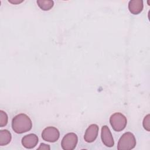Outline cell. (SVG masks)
Returning <instances> with one entry per match:
<instances>
[{
    "label": "cell",
    "instance_id": "obj_1",
    "mask_svg": "<svg viewBox=\"0 0 150 150\" xmlns=\"http://www.w3.org/2000/svg\"><path fill=\"white\" fill-rule=\"evenodd\" d=\"M32 121L25 114H19L12 118V128L14 132L17 134H22L28 132L32 129Z\"/></svg>",
    "mask_w": 150,
    "mask_h": 150
},
{
    "label": "cell",
    "instance_id": "obj_2",
    "mask_svg": "<svg viewBox=\"0 0 150 150\" xmlns=\"http://www.w3.org/2000/svg\"><path fill=\"white\" fill-rule=\"evenodd\" d=\"M135 145L136 139L134 135L130 132H127L120 137L117 145V149L129 150L134 148Z\"/></svg>",
    "mask_w": 150,
    "mask_h": 150
},
{
    "label": "cell",
    "instance_id": "obj_3",
    "mask_svg": "<svg viewBox=\"0 0 150 150\" xmlns=\"http://www.w3.org/2000/svg\"><path fill=\"white\" fill-rule=\"evenodd\" d=\"M110 123L112 129L117 132L122 131L126 127L127 120L121 112H115L110 118Z\"/></svg>",
    "mask_w": 150,
    "mask_h": 150
},
{
    "label": "cell",
    "instance_id": "obj_4",
    "mask_svg": "<svg viewBox=\"0 0 150 150\" xmlns=\"http://www.w3.org/2000/svg\"><path fill=\"white\" fill-rule=\"evenodd\" d=\"M78 137L75 133L70 132L66 134L61 142V146L64 150H73L77 144Z\"/></svg>",
    "mask_w": 150,
    "mask_h": 150
},
{
    "label": "cell",
    "instance_id": "obj_5",
    "mask_svg": "<svg viewBox=\"0 0 150 150\" xmlns=\"http://www.w3.org/2000/svg\"><path fill=\"white\" fill-rule=\"evenodd\" d=\"M60 137V132L56 128L54 127H47L45 128L42 132V139L47 142H54L58 140Z\"/></svg>",
    "mask_w": 150,
    "mask_h": 150
},
{
    "label": "cell",
    "instance_id": "obj_6",
    "mask_svg": "<svg viewBox=\"0 0 150 150\" xmlns=\"http://www.w3.org/2000/svg\"><path fill=\"white\" fill-rule=\"evenodd\" d=\"M98 129L99 128L97 124H91L86 130L84 136V141L88 143L94 142L97 137Z\"/></svg>",
    "mask_w": 150,
    "mask_h": 150
},
{
    "label": "cell",
    "instance_id": "obj_7",
    "mask_svg": "<svg viewBox=\"0 0 150 150\" xmlns=\"http://www.w3.org/2000/svg\"><path fill=\"white\" fill-rule=\"evenodd\" d=\"M101 138L102 142L105 146L108 147H112L114 146V139L112 138L111 132L107 125H104L102 127Z\"/></svg>",
    "mask_w": 150,
    "mask_h": 150
},
{
    "label": "cell",
    "instance_id": "obj_8",
    "mask_svg": "<svg viewBox=\"0 0 150 150\" xmlns=\"http://www.w3.org/2000/svg\"><path fill=\"white\" fill-rule=\"evenodd\" d=\"M39 141L38 136L35 134H29L22 139V145L27 149H32L36 146Z\"/></svg>",
    "mask_w": 150,
    "mask_h": 150
},
{
    "label": "cell",
    "instance_id": "obj_9",
    "mask_svg": "<svg viewBox=\"0 0 150 150\" xmlns=\"http://www.w3.org/2000/svg\"><path fill=\"white\" fill-rule=\"evenodd\" d=\"M144 8L142 0H131L128 2V9L129 12L134 15H137L142 12Z\"/></svg>",
    "mask_w": 150,
    "mask_h": 150
},
{
    "label": "cell",
    "instance_id": "obj_10",
    "mask_svg": "<svg viewBox=\"0 0 150 150\" xmlns=\"http://www.w3.org/2000/svg\"><path fill=\"white\" fill-rule=\"evenodd\" d=\"M11 134L8 130L2 129L0 131V146L8 144L11 142Z\"/></svg>",
    "mask_w": 150,
    "mask_h": 150
},
{
    "label": "cell",
    "instance_id": "obj_11",
    "mask_svg": "<svg viewBox=\"0 0 150 150\" xmlns=\"http://www.w3.org/2000/svg\"><path fill=\"white\" fill-rule=\"evenodd\" d=\"M36 2L39 7L43 11L50 10L54 5V2L52 0H38Z\"/></svg>",
    "mask_w": 150,
    "mask_h": 150
},
{
    "label": "cell",
    "instance_id": "obj_12",
    "mask_svg": "<svg viewBox=\"0 0 150 150\" xmlns=\"http://www.w3.org/2000/svg\"><path fill=\"white\" fill-rule=\"evenodd\" d=\"M8 115L7 114L2 111L0 110V127H3L5 126L8 123Z\"/></svg>",
    "mask_w": 150,
    "mask_h": 150
},
{
    "label": "cell",
    "instance_id": "obj_13",
    "mask_svg": "<svg viewBox=\"0 0 150 150\" xmlns=\"http://www.w3.org/2000/svg\"><path fill=\"white\" fill-rule=\"evenodd\" d=\"M150 115L147 114L144 118L143 120V127L147 131H150Z\"/></svg>",
    "mask_w": 150,
    "mask_h": 150
},
{
    "label": "cell",
    "instance_id": "obj_14",
    "mask_svg": "<svg viewBox=\"0 0 150 150\" xmlns=\"http://www.w3.org/2000/svg\"><path fill=\"white\" fill-rule=\"evenodd\" d=\"M50 149V148L49 145H47L46 144H44V143L40 144L39 147L38 148V150H39V149H47V150L48 149V150H49Z\"/></svg>",
    "mask_w": 150,
    "mask_h": 150
},
{
    "label": "cell",
    "instance_id": "obj_15",
    "mask_svg": "<svg viewBox=\"0 0 150 150\" xmlns=\"http://www.w3.org/2000/svg\"><path fill=\"white\" fill-rule=\"evenodd\" d=\"M23 0H9L8 2L12 4H18L22 2Z\"/></svg>",
    "mask_w": 150,
    "mask_h": 150
}]
</instances>
